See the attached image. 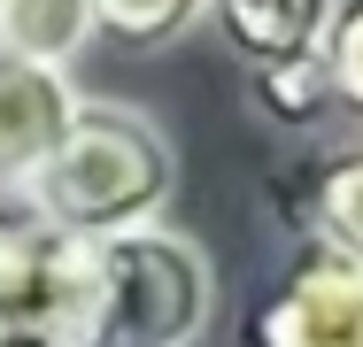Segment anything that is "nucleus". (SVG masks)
Instances as JSON below:
<instances>
[{"mask_svg": "<svg viewBox=\"0 0 363 347\" xmlns=\"http://www.w3.org/2000/svg\"><path fill=\"white\" fill-rule=\"evenodd\" d=\"M170 186H178V154H170V139L155 132L140 108L77 101L70 132L55 139V154L16 193H23V208L39 224H55L70 239H108V232L155 224Z\"/></svg>", "mask_w": 363, "mask_h": 347, "instance_id": "f257e3e1", "label": "nucleus"}, {"mask_svg": "<svg viewBox=\"0 0 363 347\" xmlns=\"http://www.w3.org/2000/svg\"><path fill=\"white\" fill-rule=\"evenodd\" d=\"M201 16L209 0H93V31L124 47H178Z\"/></svg>", "mask_w": 363, "mask_h": 347, "instance_id": "1a4fd4ad", "label": "nucleus"}, {"mask_svg": "<svg viewBox=\"0 0 363 347\" xmlns=\"http://www.w3.org/2000/svg\"><path fill=\"white\" fill-rule=\"evenodd\" d=\"M247 347H363V263L301 232L286 278L247 317Z\"/></svg>", "mask_w": 363, "mask_h": 347, "instance_id": "20e7f679", "label": "nucleus"}, {"mask_svg": "<svg viewBox=\"0 0 363 347\" xmlns=\"http://www.w3.org/2000/svg\"><path fill=\"white\" fill-rule=\"evenodd\" d=\"M70 116H77V93L62 69L0 55V186H23L55 154V139L70 132Z\"/></svg>", "mask_w": 363, "mask_h": 347, "instance_id": "39448f33", "label": "nucleus"}, {"mask_svg": "<svg viewBox=\"0 0 363 347\" xmlns=\"http://www.w3.org/2000/svg\"><path fill=\"white\" fill-rule=\"evenodd\" d=\"M325 77H333V101L363 116V0H340L333 23H325Z\"/></svg>", "mask_w": 363, "mask_h": 347, "instance_id": "9b49d317", "label": "nucleus"}, {"mask_svg": "<svg viewBox=\"0 0 363 347\" xmlns=\"http://www.w3.org/2000/svg\"><path fill=\"white\" fill-rule=\"evenodd\" d=\"M333 8H340V0H209V16L224 23V39L247 55V69H255V62L317 55Z\"/></svg>", "mask_w": 363, "mask_h": 347, "instance_id": "423d86ee", "label": "nucleus"}, {"mask_svg": "<svg viewBox=\"0 0 363 347\" xmlns=\"http://www.w3.org/2000/svg\"><path fill=\"white\" fill-rule=\"evenodd\" d=\"M0 347H108L93 239L39 224L31 208L0 216Z\"/></svg>", "mask_w": 363, "mask_h": 347, "instance_id": "7ed1b4c3", "label": "nucleus"}, {"mask_svg": "<svg viewBox=\"0 0 363 347\" xmlns=\"http://www.w3.org/2000/svg\"><path fill=\"white\" fill-rule=\"evenodd\" d=\"M108 347H194L217 317V271L178 224H132L93 239Z\"/></svg>", "mask_w": 363, "mask_h": 347, "instance_id": "f03ea898", "label": "nucleus"}, {"mask_svg": "<svg viewBox=\"0 0 363 347\" xmlns=\"http://www.w3.org/2000/svg\"><path fill=\"white\" fill-rule=\"evenodd\" d=\"M93 47V0H0V55L70 69Z\"/></svg>", "mask_w": 363, "mask_h": 347, "instance_id": "0eeeda50", "label": "nucleus"}, {"mask_svg": "<svg viewBox=\"0 0 363 347\" xmlns=\"http://www.w3.org/2000/svg\"><path fill=\"white\" fill-rule=\"evenodd\" d=\"M247 93H255V116H263V124H279V132H309V124H325V108H333V77H325V55L255 62Z\"/></svg>", "mask_w": 363, "mask_h": 347, "instance_id": "6e6552de", "label": "nucleus"}, {"mask_svg": "<svg viewBox=\"0 0 363 347\" xmlns=\"http://www.w3.org/2000/svg\"><path fill=\"white\" fill-rule=\"evenodd\" d=\"M309 232L333 239V247H348L363 263V147L340 154V162H325V178H317V224Z\"/></svg>", "mask_w": 363, "mask_h": 347, "instance_id": "9d476101", "label": "nucleus"}]
</instances>
